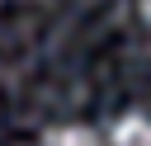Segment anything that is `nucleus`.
Returning a JSON list of instances; mask_svg holds the SVG:
<instances>
[{"mask_svg": "<svg viewBox=\"0 0 151 146\" xmlns=\"http://www.w3.org/2000/svg\"><path fill=\"white\" fill-rule=\"evenodd\" d=\"M109 146H151V113H142V108L118 113L109 127Z\"/></svg>", "mask_w": 151, "mask_h": 146, "instance_id": "obj_1", "label": "nucleus"}, {"mask_svg": "<svg viewBox=\"0 0 151 146\" xmlns=\"http://www.w3.org/2000/svg\"><path fill=\"white\" fill-rule=\"evenodd\" d=\"M38 146H104V141H99L90 127H76V122H71V127H52Z\"/></svg>", "mask_w": 151, "mask_h": 146, "instance_id": "obj_2", "label": "nucleus"}, {"mask_svg": "<svg viewBox=\"0 0 151 146\" xmlns=\"http://www.w3.org/2000/svg\"><path fill=\"white\" fill-rule=\"evenodd\" d=\"M137 14H142V24L151 28V0H137Z\"/></svg>", "mask_w": 151, "mask_h": 146, "instance_id": "obj_3", "label": "nucleus"}]
</instances>
